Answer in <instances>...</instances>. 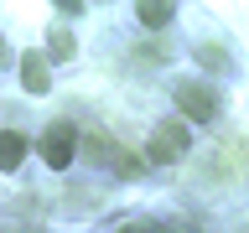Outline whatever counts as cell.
Masks as SVG:
<instances>
[{
    "mask_svg": "<svg viewBox=\"0 0 249 233\" xmlns=\"http://www.w3.org/2000/svg\"><path fill=\"white\" fill-rule=\"evenodd\" d=\"M182 155H187V124L182 119H161L151 130V140H145V161L166 166V161H182Z\"/></svg>",
    "mask_w": 249,
    "mask_h": 233,
    "instance_id": "obj_1",
    "label": "cell"
},
{
    "mask_svg": "<svg viewBox=\"0 0 249 233\" xmlns=\"http://www.w3.org/2000/svg\"><path fill=\"white\" fill-rule=\"evenodd\" d=\"M73 155H78V130L68 119L47 124V130H42V161L52 171H68V166H73Z\"/></svg>",
    "mask_w": 249,
    "mask_h": 233,
    "instance_id": "obj_2",
    "label": "cell"
},
{
    "mask_svg": "<svg viewBox=\"0 0 249 233\" xmlns=\"http://www.w3.org/2000/svg\"><path fill=\"white\" fill-rule=\"evenodd\" d=\"M177 109H182L187 119L208 124L218 114V93L208 88V83H197V78H187V83H177Z\"/></svg>",
    "mask_w": 249,
    "mask_h": 233,
    "instance_id": "obj_3",
    "label": "cell"
},
{
    "mask_svg": "<svg viewBox=\"0 0 249 233\" xmlns=\"http://www.w3.org/2000/svg\"><path fill=\"white\" fill-rule=\"evenodd\" d=\"M21 88L26 93H47L52 88V67L42 52H21Z\"/></svg>",
    "mask_w": 249,
    "mask_h": 233,
    "instance_id": "obj_4",
    "label": "cell"
},
{
    "mask_svg": "<svg viewBox=\"0 0 249 233\" xmlns=\"http://www.w3.org/2000/svg\"><path fill=\"white\" fill-rule=\"evenodd\" d=\"M26 161V135L21 130H0V171H16Z\"/></svg>",
    "mask_w": 249,
    "mask_h": 233,
    "instance_id": "obj_5",
    "label": "cell"
},
{
    "mask_svg": "<svg viewBox=\"0 0 249 233\" xmlns=\"http://www.w3.org/2000/svg\"><path fill=\"white\" fill-rule=\"evenodd\" d=\"M135 16H140V26L161 31V26H171V16H177V5H171V0H140V5H135Z\"/></svg>",
    "mask_w": 249,
    "mask_h": 233,
    "instance_id": "obj_6",
    "label": "cell"
},
{
    "mask_svg": "<svg viewBox=\"0 0 249 233\" xmlns=\"http://www.w3.org/2000/svg\"><path fill=\"white\" fill-rule=\"evenodd\" d=\"M47 57H52V62H73L78 57V42H73V31H68V26H52V31H47Z\"/></svg>",
    "mask_w": 249,
    "mask_h": 233,
    "instance_id": "obj_7",
    "label": "cell"
},
{
    "mask_svg": "<svg viewBox=\"0 0 249 233\" xmlns=\"http://www.w3.org/2000/svg\"><path fill=\"white\" fill-rule=\"evenodd\" d=\"M197 62H202V67H213V73H233V62L223 57V52H218V47H208V42L197 47Z\"/></svg>",
    "mask_w": 249,
    "mask_h": 233,
    "instance_id": "obj_8",
    "label": "cell"
},
{
    "mask_svg": "<svg viewBox=\"0 0 249 233\" xmlns=\"http://www.w3.org/2000/svg\"><path fill=\"white\" fill-rule=\"evenodd\" d=\"M114 171H120V176H140V171H145V161H140V155H130V150H114Z\"/></svg>",
    "mask_w": 249,
    "mask_h": 233,
    "instance_id": "obj_9",
    "label": "cell"
},
{
    "mask_svg": "<svg viewBox=\"0 0 249 233\" xmlns=\"http://www.w3.org/2000/svg\"><path fill=\"white\" fill-rule=\"evenodd\" d=\"M156 233H197L187 217H166V223H156Z\"/></svg>",
    "mask_w": 249,
    "mask_h": 233,
    "instance_id": "obj_10",
    "label": "cell"
},
{
    "mask_svg": "<svg viewBox=\"0 0 249 233\" xmlns=\"http://www.w3.org/2000/svg\"><path fill=\"white\" fill-rule=\"evenodd\" d=\"M120 233H156V223H124Z\"/></svg>",
    "mask_w": 249,
    "mask_h": 233,
    "instance_id": "obj_11",
    "label": "cell"
},
{
    "mask_svg": "<svg viewBox=\"0 0 249 233\" xmlns=\"http://www.w3.org/2000/svg\"><path fill=\"white\" fill-rule=\"evenodd\" d=\"M5 57H11V47H5V36H0V67H5Z\"/></svg>",
    "mask_w": 249,
    "mask_h": 233,
    "instance_id": "obj_12",
    "label": "cell"
},
{
    "mask_svg": "<svg viewBox=\"0 0 249 233\" xmlns=\"http://www.w3.org/2000/svg\"><path fill=\"white\" fill-rule=\"evenodd\" d=\"M239 233H249V228H239Z\"/></svg>",
    "mask_w": 249,
    "mask_h": 233,
    "instance_id": "obj_13",
    "label": "cell"
}]
</instances>
